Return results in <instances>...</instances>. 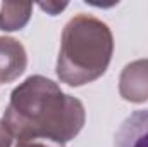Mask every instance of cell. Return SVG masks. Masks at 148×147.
I'll return each mask as SVG.
<instances>
[{"mask_svg":"<svg viewBox=\"0 0 148 147\" xmlns=\"http://www.w3.org/2000/svg\"><path fill=\"white\" fill-rule=\"evenodd\" d=\"M28 54L24 45L10 37H0V83H12L26 71Z\"/></svg>","mask_w":148,"mask_h":147,"instance_id":"4","label":"cell"},{"mask_svg":"<svg viewBox=\"0 0 148 147\" xmlns=\"http://www.w3.org/2000/svg\"><path fill=\"white\" fill-rule=\"evenodd\" d=\"M2 121L16 142L36 139L66 146L83 130L86 111L55 81L35 74L12 90Z\"/></svg>","mask_w":148,"mask_h":147,"instance_id":"1","label":"cell"},{"mask_svg":"<svg viewBox=\"0 0 148 147\" xmlns=\"http://www.w3.org/2000/svg\"><path fill=\"white\" fill-rule=\"evenodd\" d=\"M40 7L43 9V10H47L50 16H57L60 10H64L66 7H67V3L64 2V3H59V2H47V3H40Z\"/></svg>","mask_w":148,"mask_h":147,"instance_id":"8","label":"cell"},{"mask_svg":"<svg viewBox=\"0 0 148 147\" xmlns=\"http://www.w3.org/2000/svg\"><path fill=\"white\" fill-rule=\"evenodd\" d=\"M16 147H66L64 144H57V142H50V140H19L16 142Z\"/></svg>","mask_w":148,"mask_h":147,"instance_id":"7","label":"cell"},{"mask_svg":"<svg viewBox=\"0 0 148 147\" xmlns=\"http://www.w3.org/2000/svg\"><path fill=\"white\" fill-rule=\"evenodd\" d=\"M119 94L124 101L141 104L148 101V59H138L124 66L119 76Z\"/></svg>","mask_w":148,"mask_h":147,"instance_id":"3","label":"cell"},{"mask_svg":"<svg viewBox=\"0 0 148 147\" xmlns=\"http://www.w3.org/2000/svg\"><path fill=\"white\" fill-rule=\"evenodd\" d=\"M114 37L107 23L77 14L66 24L57 59V76L69 87H83L105 74L112 61Z\"/></svg>","mask_w":148,"mask_h":147,"instance_id":"2","label":"cell"},{"mask_svg":"<svg viewBox=\"0 0 148 147\" xmlns=\"http://www.w3.org/2000/svg\"><path fill=\"white\" fill-rule=\"evenodd\" d=\"M12 146V135L5 128L3 121H0V147H10Z\"/></svg>","mask_w":148,"mask_h":147,"instance_id":"9","label":"cell"},{"mask_svg":"<svg viewBox=\"0 0 148 147\" xmlns=\"http://www.w3.org/2000/svg\"><path fill=\"white\" fill-rule=\"evenodd\" d=\"M33 12V3L24 2H3L0 5V30L17 31L23 30Z\"/></svg>","mask_w":148,"mask_h":147,"instance_id":"6","label":"cell"},{"mask_svg":"<svg viewBox=\"0 0 148 147\" xmlns=\"http://www.w3.org/2000/svg\"><path fill=\"white\" fill-rule=\"evenodd\" d=\"M114 147H148V109L134 111L121 123Z\"/></svg>","mask_w":148,"mask_h":147,"instance_id":"5","label":"cell"}]
</instances>
